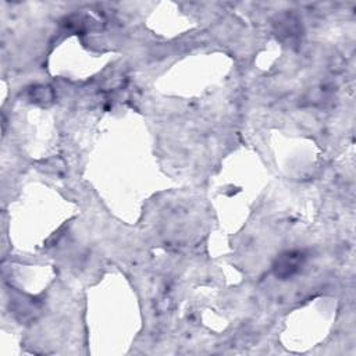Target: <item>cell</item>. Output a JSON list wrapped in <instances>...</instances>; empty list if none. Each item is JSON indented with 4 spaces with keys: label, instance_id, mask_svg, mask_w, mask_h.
Returning <instances> with one entry per match:
<instances>
[{
    "label": "cell",
    "instance_id": "6da1fadb",
    "mask_svg": "<svg viewBox=\"0 0 356 356\" xmlns=\"http://www.w3.org/2000/svg\"><path fill=\"white\" fill-rule=\"evenodd\" d=\"M305 263V254L300 250H291L284 254L277 260L274 270L275 274L281 278H288L296 274Z\"/></svg>",
    "mask_w": 356,
    "mask_h": 356
}]
</instances>
